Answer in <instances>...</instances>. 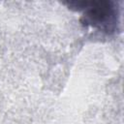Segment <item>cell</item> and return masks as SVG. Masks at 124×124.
I'll return each mask as SVG.
<instances>
[{"mask_svg": "<svg viewBox=\"0 0 124 124\" xmlns=\"http://www.w3.org/2000/svg\"><path fill=\"white\" fill-rule=\"evenodd\" d=\"M71 9L81 11L80 22L84 26L92 27L106 33L115 31L118 23V9L113 1L78 0L65 2Z\"/></svg>", "mask_w": 124, "mask_h": 124, "instance_id": "obj_1", "label": "cell"}]
</instances>
